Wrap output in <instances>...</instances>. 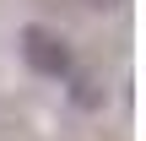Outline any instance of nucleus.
Instances as JSON below:
<instances>
[{"instance_id": "f257e3e1", "label": "nucleus", "mask_w": 146, "mask_h": 141, "mask_svg": "<svg viewBox=\"0 0 146 141\" xmlns=\"http://www.w3.org/2000/svg\"><path fill=\"white\" fill-rule=\"evenodd\" d=\"M16 49H22V60L38 71V76H70V49H65V38L54 33V27H22V38H16Z\"/></svg>"}, {"instance_id": "7ed1b4c3", "label": "nucleus", "mask_w": 146, "mask_h": 141, "mask_svg": "<svg viewBox=\"0 0 146 141\" xmlns=\"http://www.w3.org/2000/svg\"><path fill=\"white\" fill-rule=\"evenodd\" d=\"M92 5H125V0H92Z\"/></svg>"}, {"instance_id": "f03ea898", "label": "nucleus", "mask_w": 146, "mask_h": 141, "mask_svg": "<svg viewBox=\"0 0 146 141\" xmlns=\"http://www.w3.org/2000/svg\"><path fill=\"white\" fill-rule=\"evenodd\" d=\"M70 98H76L81 109H92V103H98V82H92V76H76V92H70Z\"/></svg>"}]
</instances>
